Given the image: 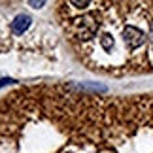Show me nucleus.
Segmentation results:
<instances>
[{
  "label": "nucleus",
  "mask_w": 153,
  "mask_h": 153,
  "mask_svg": "<svg viewBox=\"0 0 153 153\" xmlns=\"http://www.w3.org/2000/svg\"><path fill=\"white\" fill-rule=\"evenodd\" d=\"M148 36L149 34H146L140 27L136 25H127V27H123V30H121V40H123V44H125V48L128 51H136L140 48H144L146 44H148Z\"/></svg>",
  "instance_id": "obj_1"
},
{
  "label": "nucleus",
  "mask_w": 153,
  "mask_h": 153,
  "mask_svg": "<svg viewBox=\"0 0 153 153\" xmlns=\"http://www.w3.org/2000/svg\"><path fill=\"white\" fill-rule=\"evenodd\" d=\"M28 23H30V19H28L27 15H19L17 19L11 23V30L17 32V34H21L23 30H27V27H28Z\"/></svg>",
  "instance_id": "obj_2"
}]
</instances>
